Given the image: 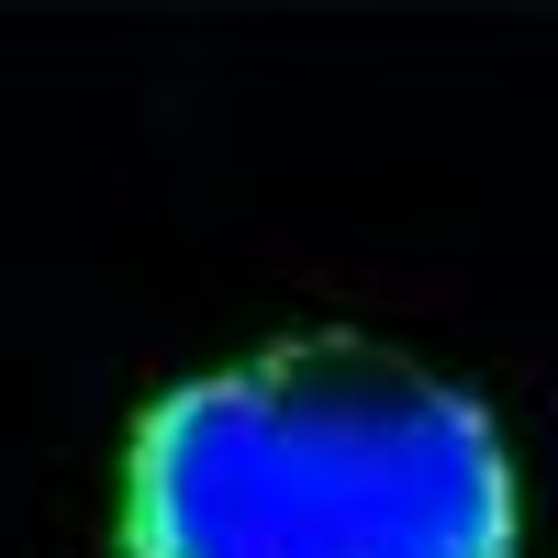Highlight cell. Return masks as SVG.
Wrapping results in <instances>:
<instances>
[{
	"mask_svg": "<svg viewBox=\"0 0 558 558\" xmlns=\"http://www.w3.org/2000/svg\"><path fill=\"white\" fill-rule=\"evenodd\" d=\"M134 558H502L514 470L470 391L324 336L168 391L134 436Z\"/></svg>",
	"mask_w": 558,
	"mask_h": 558,
	"instance_id": "obj_1",
	"label": "cell"
}]
</instances>
